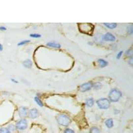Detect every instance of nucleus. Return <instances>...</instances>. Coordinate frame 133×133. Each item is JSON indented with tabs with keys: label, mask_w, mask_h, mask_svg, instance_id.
<instances>
[{
	"label": "nucleus",
	"mask_w": 133,
	"mask_h": 133,
	"mask_svg": "<svg viewBox=\"0 0 133 133\" xmlns=\"http://www.w3.org/2000/svg\"><path fill=\"white\" fill-rule=\"evenodd\" d=\"M122 97V92L117 89H111L109 94H108V99L110 102H115L118 101Z\"/></svg>",
	"instance_id": "1"
},
{
	"label": "nucleus",
	"mask_w": 133,
	"mask_h": 133,
	"mask_svg": "<svg viewBox=\"0 0 133 133\" xmlns=\"http://www.w3.org/2000/svg\"><path fill=\"white\" fill-rule=\"evenodd\" d=\"M57 121L58 122V124H60L61 126H67L71 122V120L67 115L61 114L57 117Z\"/></svg>",
	"instance_id": "2"
},
{
	"label": "nucleus",
	"mask_w": 133,
	"mask_h": 133,
	"mask_svg": "<svg viewBox=\"0 0 133 133\" xmlns=\"http://www.w3.org/2000/svg\"><path fill=\"white\" fill-rule=\"evenodd\" d=\"M97 104L101 109H107L111 106V102L106 98H101L97 100Z\"/></svg>",
	"instance_id": "3"
},
{
	"label": "nucleus",
	"mask_w": 133,
	"mask_h": 133,
	"mask_svg": "<svg viewBox=\"0 0 133 133\" xmlns=\"http://www.w3.org/2000/svg\"><path fill=\"white\" fill-rule=\"evenodd\" d=\"M16 129L20 130V131H23L27 129V121L25 119H21L19 121L17 122L15 124Z\"/></svg>",
	"instance_id": "4"
},
{
	"label": "nucleus",
	"mask_w": 133,
	"mask_h": 133,
	"mask_svg": "<svg viewBox=\"0 0 133 133\" xmlns=\"http://www.w3.org/2000/svg\"><path fill=\"white\" fill-rule=\"evenodd\" d=\"M92 82H87L85 83L82 84L79 87V90L81 92H86L90 90L92 88Z\"/></svg>",
	"instance_id": "5"
},
{
	"label": "nucleus",
	"mask_w": 133,
	"mask_h": 133,
	"mask_svg": "<svg viewBox=\"0 0 133 133\" xmlns=\"http://www.w3.org/2000/svg\"><path fill=\"white\" fill-rule=\"evenodd\" d=\"M28 113H29L28 108L27 107H25V106H21L19 109V115L21 118L26 117L28 115Z\"/></svg>",
	"instance_id": "6"
},
{
	"label": "nucleus",
	"mask_w": 133,
	"mask_h": 133,
	"mask_svg": "<svg viewBox=\"0 0 133 133\" xmlns=\"http://www.w3.org/2000/svg\"><path fill=\"white\" fill-rule=\"evenodd\" d=\"M104 41H111V42H114L116 40V37L115 35L111 33H106L105 35H104L103 37Z\"/></svg>",
	"instance_id": "7"
},
{
	"label": "nucleus",
	"mask_w": 133,
	"mask_h": 133,
	"mask_svg": "<svg viewBox=\"0 0 133 133\" xmlns=\"http://www.w3.org/2000/svg\"><path fill=\"white\" fill-rule=\"evenodd\" d=\"M39 111L37 110L36 108H33L31 109L29 113H28V116L31 118H36L39 117Z\"/></svg>",
	"instance_id": "8"
},
{
	"label": "nucleus",
	"mask_w": 133,
	"mask_h": 133,
	"mask_svg": "<svg viewBox=\"0 0 133 133\" xmlns=\"http://www.w3.org/2000/svg\"><path fill=\"white\" fill-rule=\"evenodd\" d=\"M98 64H99V66L100 67H105L107 65H108V62L106 61L105 60L102 59H99L98 60Z\"/></svg>",
	"instance_id": "9"
},
{
	"label": "nucleus",
	"mask_w": 133,
	"mask_h": 133,
	"mask_svg": "<svg viewBox=\"0 0 133 133\" xmlns=\"http://www.w3.org/2000/svg\"><path fill=\"white\" fill-rule=\"evenodd\" d=\"M23 66H24L25 67L30 69V68H31L33 63H32V61H31L30 59H27V60H25V61L23 63Z\"/></svg>",
	"instance_id": "10"
},
{
	"label": "nucleus",
	"mask_w": 133,
	"mask_h": 133,
	"mask_svg": "<svg viewBox=\"0 0 133 133\" xmlns=\"http://www.w3.org/2000/svg\"><path fill=\"white\" fill-rule=\"evenodd\" d=\"M104 25H105L106 27H108L109 29H111V30L115 29V28L117 27V24L115 23H104Z\"/></svg>",
	"instance_id": "11"
},
{
	"label": "nucleus",
	"mask_w": 133,
	"mask_h": 133,
	"mask_svg": "<svg viewBox=\"0 0 133 133\" xmlns=\"http://www.w3.org/2000/svg\"><path fill=\"white\" fill-rule=\"evenodd\" d=\"M47 45L49 47H51L57 48V49L61 47V45L56 43V42H49V43H47Z\"/></svg>",
	"instance_id": "12"
},
{
	"label": "nucleus",
	"mask_w": 133,
	"mask_h": 133,
	"mask_svg": "<svg viewBox=\"0 0 133 133\" xmlns=\"http://www.w3.org/2000/svg\"><path fill=\"white\" fill-rule=\"evenodd\" d=\"M85 104L88 107H91L94 104V99L92 98H88L86 100Z\"/></svg>",
	"instance_id": "13"
},
{
	"label": "nucleus",
	"mask_w": 133,
	"mask_h": 133,
	"mask_svg": "<svg viewBox=\"0 0 133 133\" xmlns=\"http://www.w3.org/2000/svg\"><path fill=\"white\" fill-rule=\"evenodd\" d=\"M105 125H106L108 128L111 129L112 127H113L114 125V122H113V120L112 118H108L105 121Z\"/></svg>",
	"instance_id": "14"
},
{
	"label": "nucleus",
	"mask_w": 133,
	"mask_h": 133,
	"mask_svg": "<svg viewBox=\"0 0 133 133\" xmlns=\"http://www.w3.org/2000/svg\"><path fill=\"white\" fill-rule=\"evenodd\" d=\"M7 130L9 131V132L10 133H14L16 130V127L15 125H13V124H11V125H9L8 127L7 128Z\"/></svg>",
	"instance_id": "15"
},
{
	"label": "nucleus",
	"mask_w": 133,
	"mask_h": 133,
	"mask_svg": "<svg viewBox=\"0 0 133 133\" xmlns=\"http://www.w3.org/2000/svg\"><path fill=\"white\" fill-rule=\"evenodd\" d=\"M89 133H100V130L99 128L93 126L92 128H90Z\"/></svg>",
	"instance_id": "16"
},
{
	"label": "nucleus",
	"mask_w": 133,
	"mask_h": 133,
	"mask_svg": "<svg viewBox=\"0 0 133 133\" xmlns=\"http://www.w3.org/2000/svg\"><path fill=\"white\" fill-rule=\"evenodd\" d=\"M92 87L94 88V89L95 90H99V89H101L102 87V85L100 83H96L95 84H92Z\"/></svg>",
	"instance_id": "17"
},
{
	"label": "nucleus",
	"mask_w": 133,
	"mask_h": 133,
	"mask_svg": "<svg viewBox=\"0 0 133 133\" xmlns=\"http://www.w3.org/2000/svg\"><path fill=\"white\" fill-rule=\"evenodd\" d=\"M35 102L37 103V104H38L39 106H43V103H42V101L40 100V99H39V97H35Z\"/></svg>",
	"instance_id": "18"
},
{
	"label": "nucleus",
	"mask_w": 133,
	"mask_h": 133,
	"mask_svg": "<svg viewBox=\"0 0 133 133\" xmlns=\"http://www.w3.org/2000/svg\"><path fill=\"white\" fill-rule=\"evenodd\" d=\"M125 54H126V56L130 57H133V51H132V48H130L129 49L127 50Z\"/></svg>",
	"instance_id": "19"
},
{
	"label": "nucleus",
	"mask_w": 133,
	"mask_h": 133,
	"mask_svg": "<svg viewBox=\"0 0 133 133\" xmlns=\"http://www.w3.org/2000/svg\"><path fill=\"white\" fill-rule=\"evenodd\" d=\"M30 40H24V41H22L19 42L18 43V46H21V45H25V44H27V43H30Z\"/></svg>",
	"instance_id": "20"
},
{
	"label": "nucleus",
	"mask_w": 133,
	"mask_h": 133,
	"mask_svg": "<svg viewBox=\"0 0 133 133\" xmlns=\"http://www.w3.org/2000/svg\"><path fill=\"white\" fill-rule=\"evenodd\" d=\"M0 133H10L7 128H1L0 129Z\"/></svg>",
	"instance_id": "21"
},
{
	"label": "nucleus",
	"mask_w": 133,
	"mask_h": 133,
	"mask_svg": "<svg viewBox=\"0 0 133 133\" xmlns=\"http://www.w3.org/2000/svg\"><path fill=\"white\" fill-rule=\"evenodd\" d=\"M30 37H33V38H39V37H41V35H39V34H37V33L31 34V35H30Z\"/></svg>",
	"instance_id": "22"
},
{
	"label": "nucleus",
	"mask_w": 133,
	"mask_h": 133,
	"mask_svg": "<svg viewBox=\"0 0 133 133\" xmlns=\"http://www.w3.org/2000/svg\"><path fill=\"white\" fill-rule=\"evenodd\" d=\"M64 133H74V131L71 129H66L64 131Z\"/></svg>",
	"instance_id": "23"
},
{
	"label": "nucleus",
	"mask_w": 133,
	"mask_h": 133,
	"mask_svg": "<svg viewBox=\"0 0 133 133\" xmlns=\"http://www.w3.org/2000/svg\"><path fill=\"white\" fill-rule=\"evenodd\" d=\"M128 31L129 32V33L131 34V35L132 33H133V25H130L129 26V27H128Z\"/></svg>",
	"instance_id": "24"
},
{
	"label": "nucleus",
	"mask_w": 133,
	"mask_h": 133,
	"mask_svg": "<svg viewBox=\"0 0 133 133\" xmlns=\"http://www.w3.org/2000/svg\"><path fill=\"white\" fill-rule=\"evenodd\" d=\"M122 53H123V52H122V51H120L117 54V59H120V57H121V56L122 55Z\"/></svg>",
	"instance_id": "25"
},
{
	"label": "nucleus",
	"mask_w": 133,
	"mask_h": 133,
	"mask_svg": "<svg viewBox=\"0 0 133 133\" xmlns=\"http://www.w3.org/2000/svg\"><path fill=\"white\" fill-rule=\"evenodd\" d=\"M129 64L131 66H133V57H130V59H129Z\"/></svg>",
	"instance_id": "26"
},
{
	"label": "nucleus",
	"mask_w": 133,
	"mask_h": 133,
	"mask_svg": "<svg viewBox=\"0 0 133 133\" xmlns=\"http://www.w3.org/2000/svg\"><path fill=\"white\" fill-rule=\"evenodd\" d=\"M0 30H1V31H5V30H6V27L1 26V27H0Z\"/></svg>",
	"instance_id": "27"
},
{
	"label": "nucleus",
	"mask_w": 133,
	"mask_h": 133,
	"mask_svg": "<svg viewBox=\"0 0 133 133\" xmlns=\"http://www.w3.org/2000/svg\"><path fill=\"white\" fill-rule=\"evenodd\" d=\"M2 50H3V45L0 43V52Z\"/></svg>",
	"instance_id": "28"
},
{
	"label": "nucleus",
	"mask_w": 133,
	"mask_h": 133,
	"mask_svg": "<svg viewBox=\"0 0 133 133\" xmlns=\"http://www.w3.org/2000/svg\"><path fill=\"white\" fill-rule=\"evenodd\" d=\"M11 81H12L13 82H14V83H18V81H16V80H15V79H11Z\"/></svg>",
	"instance_id": "29"
}]
</instances>
